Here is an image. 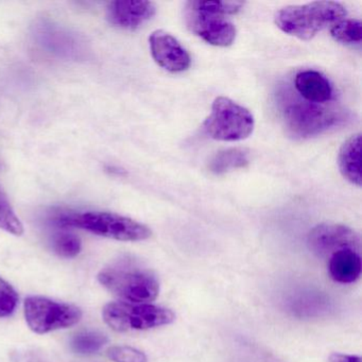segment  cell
Instances as JSON below:
<instances>
[{
	"label": "cell",
	"instance_id": "obj_23",
	"mask_svg": "<svg viewBox=\"0 0 362 362\" xmlns=\"http://www.w3.org/2000/svg\"><path fill=\"white\" fill-rule=\"evenodd\" d=\"M329 362H361V358L358 356L334 353L329 356Z\"/></svg>",
	"mask_w": 362,
	"mask_h": 362
},
{
	"label": "cell",
	"instance_id": "obj_4",
	"mask_svg": "<svg viewBox=\"0 0 362 362\" xmlns=\"http://www.w3.org/2000/svg\"><path fill=\"white\" fill-rule=\"evenodd\" d=\"M52 222L62 228H82L97 236L115 240L141 241L151 236V230L145 224L107 211L57 214L52 217Z\"/></svg>",
	"mask_w": 362,
	"mask_h": 362
},
{
	"label": "cell",
	"instance_id": "obj_19",
	"mask_svg": "<svg viewBox=\"0 0 362 362\" xmlns=\"http://www.w3.org/2000/svg\"><path fill=\"white\" fill-rule=\"evenodd\" d=\"M52 249L65 258L76 257L81 251V241L71 233H57L52 240Z\"/></svg>",
	"mask_w": 362,
	"mask_h": 362
},
{
	"label": "cell",
	"instance_id": "obj_12",
	"mask_svg": "<svg viewBox=\"0 0 362 362\" xmlns=\"http://www.w3.org/2000/svg\"><path fill=\"white\" fill-rule=\"evenodd\" d=\"M294 88L304 100L319 105H325L332 100L334 95L329 80L315 71H300L294 79Z\"/></svg>",
	"mask_w": 362,
	"mask_h": 362
},
{
	"label": "cell",
	"instance_id": "obj_14",
	"mask_svg": "<svg viewBox=\"0 0 362 362\" xmlns=\"http://www.w3.org/2000/svg\"><path fill=\"white\" fill-rule=\"evenodd\" d=\"M339 169L343 177L353 185L361 186V137L360 134L349 137L340 148Z\"/></svg>",
	"mask_w": 362,
	"mask_h": 362
},
{
	"label": "cell",
	"instance_id": "obj_16",
	"mask_svg": "<svg viewBox=\"0 0 362 362\" xmlns=\"http://www.w3.org/2000/svg\"><path fill=\"white\" fill-rule=\"evenodd\" d=\"M334 41L347 46H360L362 42L361 22L356 18H347L336 23L330 29Z\"/></svg>",
	"mask_w": 362,
	"mask_h": 362
},
{
	"label": "cell",
	"instance_id": "obj_20",
	"mask_svg": "<svg viewBox=\"0 0 362 362\" xmlns=\"http://www.w3.org/2000/svg\"><path fill=\"white\" fill-rule=\"evenodd\" d=\"M18 304V292L7 281L0 277V317L11 315Z\"/></svg>",
	"mask_w": 362,
	"mask_h": 362
},
{
	"label": "cell",
	"instance_id": "obj_8",
	"mask_svg": "<svg viewBox=\"0 0 362 362\" xmlns=\"http://www.w3.org/2000/svg\"><path fill=\"white\" fill-rule=\"evenodd\" d=\"M188 27L199 37L217 47H228L236 39V28L223 14L200 9L187 4L186 14Z\"/></svg>",
	"mask_w": 362,
	"mask_h": 362
},
{
	"label": "cell",
	"instance_id": "obj_2",
	"mask_svg": "<svg viewBox=\"0 0 362 362\" xmlns=\"http://www.w3.org/2000/svg\"><path fill=\"white\" fill-rule=\"evenodd\" d=\"M98 281L118 298L130 303L152 302L160 293L156 273L135 258L126 256L99 272Z\"/></svg>",
	"mask_w": 362,
	"mask_h": 362
},
{
	"label": "cell",
	"instance_id": "obj_21",
	"mask_svg": "<svg viewBox=\"0 0 362 362\" xmlns=\"http://www.w3.org/2000/svg\"><path fill=\"white\" fill-rule=\"evenodd\" d=\"M110 359L115 362H147V356L131 346H112L107 349Z\"/></svg>",
	"mask_w": 362,
	"mask_h": 362
},
{
	"label": "cell",
	"instance_id": "obj_7",
	"mask_svg": "<svg viewBox=\"0 0 362 362\" xmlns=\"http://www.w3.org/2000/svg\"><path fill=\"white\" fill-rule=\"evenodd\" d=\"M25 317L33 332L43 334L75 325L81 320L82 310L44 296H29L25 300Z\"/></svg>",
	"mask_w": 362,
	"mask_h": 362
},
{
	"label": "cell",
	"instance_id": "obj_13",
	"mask_svg": "<svg viewBox=\"0 0 362 362\" xmlns=\"http://www.w3.org/2000/svg\"><path fill=\"white\" fill-rule=\"evenodd\" d=\"M361 257L355 250H342L329 257L330 277L341 284H351L361 275Z\"/></svg>",
	"mask_w": 362,
	"mask_h": 362
},
{
	"label": "cell",
	"instance_id": "obj_18",
	"mask_svg": "<svg viewBox=\"0 0 362 362\" xmlns=\"http://www.w3.org/2000/svg\"><path fill=\"white\" fill-rule=\"evenodd\" d=\"M107 338L105 334L98 332H81L76 334L71 340V349L77 354L90 355L98 351L105 343Z\"/></svg>",
	"mask_w": 362,
	"mask_h": 362
},
{
	"label": "cell",
	"instance_id": "obj_17",
	"mask_svg": "<svg viewBox=\"0 0 362 362\" xmlns=\"http://www.w3.org/2000/svg\"><path fill=\"white\" fill-rule=\"evenodd\" d=\"M0 228L14 236H22L24 234V226L20 218L16 216L7 194L1 187H0Z\"/></svg>",
	"mask_w": 362,
	"mask_h": 362
},
{
	"label": "cell",
	"instance_id": "obj_3",
	"mask_svg": "<svg viewBox=\"0 0 362 362\" xmlns=\"http://www.w3.org/2000/svg\"><path fill=\"white\" fill-rule=\"evenodd\" d=\"M346 16L344 6L336 1H315L302 6H288L275 14V24L286 35L303 41L315 37L328 26H334Z\"/></svg>",
	"mask_w": 362,
	"mask_h": 362
},
{
	"label": "cell",
	"instance_id": "obj_1",
	"mask_svg": "<svg viewBox=\"0 0 362 362\" xmlns=\"http://www.w3.org/2000/svg\"><path fill=\"white\" fill-rule=\"evenodd\" d=\"M281 120L288 134L294 139H305L317 136L346 122L342 110L309 103L298 93L281 90L279 94Z\"/></svg>",
	"mask_w": 362,
	"mask_h": 362
},
{
	"label": "cell",
	"instance_id": "obj_11",
	"mask_svg": "<svg viewBox=\"0 0 362 362\" xmlns=\"http://www.w3.org/2000/svg\"><path fill=\"white\" fill-rule=\"evenodd\" d=\"M156 12V5L151 1L116 0L109 4L107 20L114 26L135 30L151 20Z\"/></svg>",
	"mask_w": 362,
	"mask_h": 362
},
{
	"label": "cell",
	"instance_id": "obj_22",
	"mask_svg": "<svg viewBox=\"0 0 362 362\" xmlns=\"http://www.w3.org/2000/svg\"><path fill=\"white\" fill-rule=\"evenodd\" d=\"M196 7L215 13L230 16L243 9V4L239 1H192Z\"/></svg>",
	"mask_w": 362,
	"mask_h": 362
},
{
	"label": "cell",
	"instance_id": "obj_6",
	"mask_svg": "<svg viewBox=\"0 0 362 362\" xmlns=\"http://www.w3.org/2000/svg\"><path fill=\"white\" fill-rule=\"evenodd\" d=\"M254 117L249 110L226 97H218L204 122L211 139L220 141H239L247 139L254 130Z\"/></svg>",
	"mask_w": 362,
	"mask_h": 362
},
{
	"label": "cell",
	"instance_id": "obj_15",
	"mask_svg": "<svg viewBox=\"0 0 362 362\" xmlns=\"http://www.w3.org/2000/svg\"><path fill=\"white\" fill-rule=\"evenodd\" d=\"M250 158L247 151L238 148L222 150L213 156L209 163V169L216 175H224L237 169L245 168Z\"/></svg>",
	"mask_w": 362,
	"mask_h": 362
},
{
	"label": "cell",
	"instance_id": "obj_5",
	"mask_svg": "<svg viewBox=\"0 0 362 362\" xmlns=\"http://www.w3.org/2000/svg\"><path fill=\"white\" fill-rule=\"evenodd\" d=\"M103 317L116 332L151 329L175 321L170 309L146 303H109L103 308Z\"/></svg>",
	"mask_w": 362,
	"mask_h": 362
},
{
	"label": "cell",
	"instance_id": "obj_10",
	"mask_svg": "<svg viewBox=\"0 0 362 362\" xmlns=\"http://www.w3.org/2000/svg\"><path fill=\"white\" fill-rule=\"evenodd\" d=\"M149 44L152 58L165 71L179 74L189 69L192 64L189 54L170 33L154 31L150 35Z\"/></svg>",
	"mask_w": 362,
	"mask_h": 362
},
{
	"label": "cell",
	"instance_id": "obj_9",
	"mask_svg": "<svg viewBox=\"0 0 362 362\" xmlns=\"http://www.w3.org/2000/svg\"><path fill=\"white\" fill-rule=\"evenodd\" d=\"M308 247L319 257H330L342 250L358 251L360 238L355 230L342 224L322 223L309 233Z\"/></svg>",
	"mask_w": 362,
	"mask_h": 362
}]
</instances>
